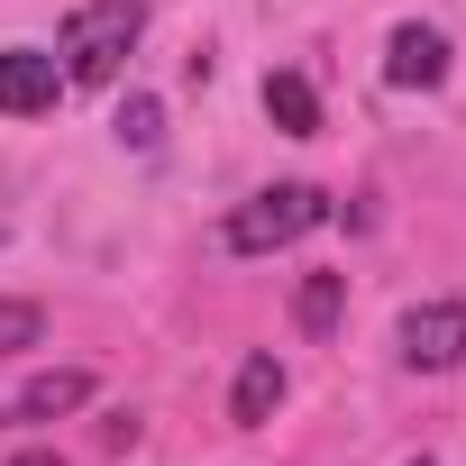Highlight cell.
<instances>
[{"label":"cell","mask_w":466,"mask_h":466,"mask_svg":"<svg viewBox=\"0 0 466 466\" xmlns=\"http://www.w3.org/2000/svg\"><path fill=\"white\" fill-rule=\"evenodd\" d=\"M137 37H147V0H83V10L65 19V37H56L65 83H119Z\"/></svg>","instance_id":"cell-1"},{"label":"cell","mask_w":466,"mask_h":466,"mask_svg":"<svg viewBox=\"0 0 466 466\" xmlns=\"http://www.w3.org/2000/svg\"><path fill=\"white\" fill-rule=\"evenodd\" d=\"M329 219V192L320 183H266V192H248L238 210H228V257H275V248H293V238H311V228Z\"/></svg>","instance_id":"cell-2"},{"label":"cell","mask_w":466,"mask_h":466,"mask_svg":"<svg viewBox=\"0 0 466 466\" xmlns=\"http://www.w3.org/2000/svg\"><path fill=\"white\" fill-rule=\"evenodd\" d=\"M402 366H411V375L466 366V302H420V311L402 320Z\"/></svg>","instance_id":"cell-3"},{"label":"cell","mask_w":466,"mask_h":466,"mask_svg":"<svg viewBox=\"0 0 466 466\" xmlns=\"http://www.w3.org/2000/svg\"><path fill=\"white\" fill-rule=\"evenodd\" d=\"M56 92H65V65L56 56L0 46V119H37V110H56Z\"/></svg>","instance_id":"cell-4"},{"label":"cell","mask_w":466,"mask_h":466,"mask_svg":"<svg viewBox=\"0 0 466 466\" xmlns=\"http://www.w3.org/2000/svg\"><path fill=\"white\" fill-rule=\"evenodd\" d=\"M384 83H393V92H439V83H448V37L420 28V19H402L393 46H384Z\"/></svg>","instance_id":"cell-5"},{"label":"cell","mask_w":466,"mask_h":466,"mask_svg":"<svg viewBox=\"0 0 466 466\" xmlns=\"http://www.w3.org/2000/svg\"><path fill=\"white\" fill-rule=\"evenodd\" d=\"M275 402H284V366L257 348V357L238 366V384H228V420H238V430H266V420H275Z\"/></svg>","instance_id":"cell-6"},{"label":"cell","mask_w":466,"mask_h":466,"mask_svg":"<svg viewBox=\"0 0 466 466\" xmlns=\"http://www.w3.org/2000/svg\"><path fill=\"white\" fill-rule=\"evenodd\" d=\"M92 402V375L83 366H56V375H37L19 402H10V420H65V411H83Z\"/></svg>","instance_id":"cell-7"},{"label":"cell","mask_w":466,"mask_h":466,"mask_svg":"<svg viewBox=\"0 0 466 466\" xmlns=\"http://www.w3.org/2000/svg\"><path fill=\"white\" fill-rule=\"evenodd\" d=\"M266 119H275L284 137H311V128H320V92H311L302 74H266Z\"/></svg>","instance_id":"cell-8"},{"label":"cell","mask_w":466,"mask_h":466,"mask_svg":"<svg viewBox=\"0 0 466 466\" xmlns=\"http://www.w3.org/2000/svg\"><path fill=\"white\" fill-rule=\"evenodd\" d=\"M339 311H348V275H302V293H293V320H302L311 339H329V329H339Z\"/></svg>","instance_id":"cell-9"},{"label":"cell","mask_w":466,"mask_h":466,"mask_svg":"<svg viewBox=\"0 0 466 466\" xmlns=\"http://www.w3.org/2000/svg\"><path fill=\"white\" fill-rule=\"evenodd\" d=\"M110 128H119V147H137V156H156V147H165V110H156V101H147V92H128V101H119V119H110Z\"/></svg>","instance_id":"cell-10"},{"label":"cell","mask_w":466,"mask_h":466,"mask_svg":"<svg viewBox=\"0 0 466 466\" xmlns=\"http://www.w3.org/2000/svg\"><path fill=\"white\" fill-rule=\"evenodd\" d=\"M46 339V311L37 302H0V357H19V348H37Z\"/></svg>","instance_id":"cell-11"},{"label":"cell","mask_w":466,"mask_h":466,"mask_svg":"<svg viewBox=\"0 0 466 466\" xmlns=\"http://www.w3.org/2000/svg\"><path fill=\"white\" fill-rule=\"evenodd\" d=\"M10 466H65V457H56V448H19Z\"/></svg>","instance_id":"cell-12"},{"label":"cell","mask_w":466,"mask_h":466,"mask_svg":"<svg viewBox=\"0 0 466 466\" xmlns=\"http://www.w3.org/2000/svg\"><path fill=\"white\" fill-rule=\"evenodd\" d=\"M402 466H430V457H402Z\"/></svg>","instance_id":"cell-13"}]
</instances>
